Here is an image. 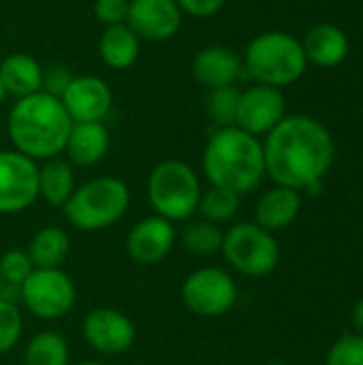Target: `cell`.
Wrapping results in <instances>:
<instances>
[{
	"label": "cell",
	"mask_w": 363,
	"mask_h": 365,
	"mask_svg": "<svg viewBox=\"0 0 363 365\" xmlns=\"http://www.w3.org/2000/svg\"><path fill=\"white\" fill-rule=\"evenodd\" d=\"M265 175L312 197L323 192V180L336 160L332 133L310 115H287L263 137Z\"/></svg>",
	"instance_id": "cell-1"
},
{
	"label": "cell",
	"mask_w": 363,
	"mask_h": 365,
	"mask_svg": "<svg viewBox=\"0 0 363 365\" xmlns=\"http://www.w3.org/2000/svg\"><path fill=\"white\" fill-rule=\"evenodd\" d=\"M73 120L60 98L36 92L17 98L6 118V133L13 150L32 158L49 160L64 152Z\"/></svg>",
	"instance_id": "cell-2"
},
{
	"label": "cell",
	"mask_w": 363,
	"mask_h": 365,
	"mask_svg": "<svg viewBox=\"0 0 363 365\" xmlns=\"http://www.w3.org/2000/svg\"><path fill=\"white\" fill-rule=\"evenodd\" d=\"M201 169L210 186L227 188L244 197L265 178L263 143L237 126L216 128L205 143Z\"/></svg>",
	"instance_id": "cell-3"
},
{
	"label": "cell",
	"mask_w": 363,
	"mask_h": 365,
	"mask_svg": "<svg viewBox=\"0 0 363 365\" xmlns=\"http://www.w3.org/2000/svg\"><path fill=\"white\" fill-rule=\"evenodd\" d=\"M242 68L257 83L282 90L304 77L308 60L297 36L285 30H270L246 45Z\"/></svg>",
	"instance_id": "cell-4"
},
{
	"label": "cell",
	"mask_w": 363,
	"mask_h": 365,
	"mask_svg": "<svg viewBox=\"0 0 363 365\" xmlns=\"http://www.w3.org/2000/svg\"><path fill=\"white\" fill-rule=\"evenodd\" d=\"M131 207V188L116 175H103L77 186L62 205L66 222L83 233H98L113 227Z\"/></svg>",
	"instance_id": "cell-5"
},
{
	"label": "cell",
	"mask_w": 363,
	"mask_h": 365,
	"mask_svg": "<svg viewBox=\"0 0 363 365\" xmlns=\"http://www.w3.org/2000/svg\"><path fill=\"white\" fill-rule=\"evenodd\" d=\"M201 180L197 171L178 158L160 160L148 175L145 195L156 216L169 222H186L197 214L201 199Z\"/></svg>",
	"instance_id": "cell-6"
},
{
	"label": "cell",
	"mask_w": 363,
	"mask_h": 365,
	"mask_svg": "<svg viewBox=\"0 0 363 365\" xmlns=\"http://www.w3.org/2000/svg\"><path fill=\"white\" fill-rule=\"evenodd\" d=\"M220 252L231 269L248 278L270 276L280 263V246L274 233L257 222H235L227 229Z\"/></svg>",
	"instance_id": "cell-7"
},
{
	"label": "cell",
	"mask_w": 363,
	"mask_h": 365,
	"mask_svg": "<svg viewBox=\"0 0 363 365\" xmlns=\"http://www.w3.org/2000/svg\"><path fill=\"white\" fill-rule=\"evenodd\" d=\"M182 304L201 319H218L227 314L240 297L237 282L223 267H199L190 272L180 287Z\"/></svg>",
	"instance_id": "cell-8"
},
{
	"label": "cell",
	"mask_w": 363,
	"mask_h": 365,
	"mask_svg": "<svg viewBox=\"0 0 363 365\" xmlns=\"http://www.w3.org/2000/svg\"><path fill=\"white\" fill-rule=\"evenodd\" d=\"M19 302L41 321H60L75 308L77 289L62 267L34 269L19 287Z\"/></svg>",
	"instance_id": "cell-9"
},
{
	"label": "cell",
	"mask_w": 363,
	"mask_h": 365,
	"mask_svg": "<svg viewBox=\"0 0 363 365\" xmlns=\"http://www.w3.org/2000/svg\"><path fill=\"white\" fill-rule=\"evenodd\" d=\"M39 199V165L17 150H0V214L13 216Z\"/></svg>",
	"instance_id": "cell-10"
},
{
	"label": "cell",
	"mask_w": 363,
	"mask_h": 365,
	"mask_svg": "<svg viewBox=\"0 0 363 365\" xmlns=\"http://www.w3.org/2000/svg\"><path fill=\"white\" fill-rule=\"evenodd\" d=\"M81 336L92 351L105 357H118L133 349L137 340V329L126 312L101 306L83 317Z\"/></svg>",
	"instance_id": "cell-11"
},
{
	"label": "cell",
	"mask_w": 363,
	"mask_h": 365,
	"mask_svg": "<svg viewBox=\"0 0 363 365\" xmlns=\"http://www.w3.org/2000/svg\"><path fill=\"white\" fill-rule=\"evenodd\" d=\"M287 118V98L280 88L255 83L240 94L235 126L255 135L265 137Z\"/></svg>",
	"instance_id": "cell-12"
},
{
	"label": "cell",
	"mask_w": 363,
	"mask_h": 365,
	"mask_svg": "<svg viewBox=\"0 0 363 365\" xmlns=\"http://www.w3.org/2000/svg\"><path fill=\"white\" fill-rule=\"evenodd\" d=\"M178 240L173 222L152 214L135 222L126 235V257L141 267L158 265L169 257Z\"/></svg>",
	"instance_id": "cell-13"
},
{
	"label": "cell",
	"mask_w": 363,
	"mask_h": 365,
	"mask_svg": "<svg viewBox=\"0 0 363 365\" xmlns=\"http://www.w3.org/2000/svg\"><path fill=\"white\" fill-rule=\"evenodd\" d=\"M184 13L175 0H128L126 26L139 41H169L178 34Z\"/></svg>",
	"instance_id": "cell-14"
},
{
	"label": "cell",
	"mask_w": 363,
	"mask_h": 365,
	"mask_svg": "<svg viewBox=\"0 0 363 365\" xmlns=\"http://www.w3.org/2000/svg\"><path fill=\"white\" fill-rule=\"evenodd\" d=\"M60 101L73 124L103 122L113 107V92L96 75H75Z\"/></svg>",
	"instance_id": "cell-15"
},
{
	"label": "cell",
	"mask_w": 363,
	"mask_h": 365,
	"mask_svg": "<svg viewBox=\"0 0 363 365\" xmlns=\"http://www.w3.org/2000/svg\"><path fill=\"white\" fill-rule=\"evenodd\" d=\"M193 77L197 83H201L208 90L233 86L240 75H242V58L225 47V45H210L203 47L195 58H193Z\"/></svg>",
	"instance_id": "cell-16"
},
{
	"label": "cell",
	"mask_w": 363,
	"mask_h": 365,
	"mask_svg": "<svg viewBox=\"0 0 363 365\" xmlns=\"http://www.w3.org/2000/svg\"><path fill=\"white\" fill-rule=\"evenodd\" d=\"M302 212V192L287 188V186H274L267 192L261 195V199L255 205V220L261 229L270 233H278L289 229Z\"/></svg>",
	"instance_id": "cell-17"
},
{
	"label": "cell",
	"mask_w": 363,
	"mask_h": 365,
	"mask_svg": "<svg viewBox=\"0 0 363 365\" xmlns=\"http://www.w3.org/2000/svg\"><path fill=\"white\" fill-rule=\"evenodd\" d=\"M109 152V130L103 122H77L73 124L64 152L73 167H94Z\"/></svg>",
	"instance_id": "cell-18"
},
{
	"label": "cell",
	"mask_w": 363,
	"mask_h": 365,
	"mask_svg": "<svg viewBox=\"0 0 363 365\" xmlns=\"http://www.w3.org/2000/svg\"><path fill=\"white\" fill-rule=\"evenodd\" d=\"M302 45H304L308 64L312 62L321 68H334V66L342 64L351 49L349 36L344 34L342 28H338L334 24L312 26L306 32Z\"/></svg>",
	"instance_id": "cell-19"
},
{
	"label": "cell",
	"mask_w": 363,
	"mask_h": 365,
	"mask_svg": "<svg viewBox=\"0 0 363 365\" xmlns=\"http://www.w3.org/2000/svg\"><path fill=\"white\" fill-rule=\"evenodd\" d=\"M26 252L34 269H58L71 255V235L62 227L47 225L30 237Z\"/></svg>",
	"instance_id": "cell-20"
},
{
	"label": "cell",
	"mask_w": 363,
	"mask_h": 365,
	"mask_svg": "<svg viewBox=\"0 0 363 365\" xmlns=\"http://www.w3.org/2000/svg\"><path fill=\"white\" fill-rule=\"evenodd\" d=\"M0 79L6 94L24 98L43 90V66L28 53H11L0 62Z\"/></svg>",
	"instance_id": "cell-21"
},
{
	"label": "cell",
	"mask_w": 363,
	"mask_h": 365,
	"mask_svg": "<svg viewBox=\"0 0 363 365\" xmlns=\"http://www.w3.org/2000/svg\"><path fill=\"white\" fill-rule=\"evenodd\" d=\"M139 53H141V41L126 24L107 26L103 30L98 38V56L109 68L126 71L139 60Z\"/></svg>",
	"instance_id": "cell-22"
},
{
	"label": "cell",
	"mask_w": 363,
	"mask_h": 365,
	"mask_svg": "<svg viewBox=\"0 0 363 365\" xmlns=\"http://www.w3.org/2000/svg\"><path fill=\"white\" fill-rule=\"evenodd\" d=\"M75 171L66 158H49L39 165V199L51 207H60L75 192Z\"/></svg>",
	"instance_id": "cell-23"
},
{
	"label": "cell",
	"mask_w": 363,
	"mask_h": 365,
	"mask_svg": "<svg viewBox=\"0 0 363 365\" xmlns=\"http://www.w3.org/2000/svg\"><path fill=\"white\" fill-rule=\"evenodd\" d=\"M71 349L62 334L53 329H45L34 334L21 353L24 365H68Z\"/></svg>",
	"instance_id": "cell-24"
},
{
	"label": "cell",
	"mask_w": 363,
	"mask_h": 365,
	"mask_svg": "<svg viewBox=\"0 0 363 365\" xmlns=\"http://www.w3.org/2000/svg\"><path fill=\"white\" fill-rule=\"evenodd\" d=\"M242 205V197L227 190V188H218V186H210L208 190L201 192L199 205H197V214L199 218L214 222L218 227L231 222Z\"/></svg>",
	"instance_id": "cell-25"
},
{
	"label": "cell",
	"mask_w": 363,
	"mask_h": 365,
	"mask_svg": "<svg viewBox=\"0 0 363 365\" xmlns=\"http://www.w3.org/2000/svg\"><path fill=\"white\" fill-rule=\"evenodd\" d=\"M223 237H225V231L223 227L214 225V222H208L203 218H197V220H186L182 233H180V242L182 246L197 255V257H212L216 252H220L223 248Z\"/></svg>",
	"instance_id": "cell-26"
},
{
	"label": "cell",
	"mask_w": 363,
	"mask_h": 365,
	"mask_svg": "<svg viewBox=\"0 0 363 365\" xmlns=\"http://www.w3.org/2000/svg\"><path fill=\"white\" fill-rule=\"evenodd\" d=\"M240 90L235 86H225L210 90L205 98V109L212 118V122L218 128L225 126H235V115H237V103H240Z\"/></svg>",
	"instance_id": "cell-27"
},
{
	"label": "cell",
	"mask_w": 363,
	"mask_h": 365,
	"mask_svg": "<svg viewBox=\"0 0 363 365\" xmlns=\"http://www.w3.org/2000/svg\"><path fill=\"white\" fill-rule=\"evenodd\" d=\"M24 334V317L17 304L0 299V355L11 353Z\"/></svg>",
	"instance_id": "cell-28"
},
{
	"label": "cell",
	"mask_w": 363,
	"mask_h": 365,
	"mask_svg": "<svg viewBox=\"0 0 363 365\" xmlns=\"http://www.w3.org/2000/svg\"><path fill=\"white\" fill-rule=\"evenodd\" d=\"M325 365H363L362 334H347L338 338L325 357Z\"/></svg>",
	"instance_id": "cell-29"
},
{
	"label": "cell",
	"mask_w": 363,
	"mask_h": 365,
	"mask_svg": "<svg viewBox=\"0 0 363 365\" xmlns=\"http://www.w3.org/2000/svg\"><path fill=\"white\" fill-rule=\"evenodd\" d=\"M34 272V265L28 257L26 250H19V248H11L6 252H2L0 257V278L15 284V287H21L24 280Z\"/></svg>",
	"instance_id": "cell-30"
},
{
	"label": "cell",
	"mask_w": 363,
	"mask_h": 365,
	"mask_svg": "<svg viewBox=\"0 0 363 365\" xmlns=\"http://www.w3.org/2000/svg\"><path fill=\"white\" fill-rule=\"evenodd\" d=\"M128 15V0H94V17L107 28L124 24Z\"/></svg>",
	"instance_id": "cell-31"
},
{
	"label": "cell",
	"mask_w": 363,
	"mask_h": 365,
	"mask_svg": "<svg viewBox=\"0 0 363 365\" xmlns=\"http://www.w3.org/2000/svg\"><path fill=\"white\" fill-rule=\"evenodd\" d=\"M73 77H75V75H73L66 66L56 64V66L43 71V92H47V94L60 98V96L64 94V90L68 88V83L73 81Z\"/></svg>",
	"instance_id": "cell-32"
},
{
	"label": "cell",
	"mask_w": 363,
	"mask_h": 365,
	"mask_svg": "<svg viewBox=\"0 0 363 365\" xmlns=\"http://www.w3.org/2000/svg\"><path fill=\"white\" fill-rule=\"evenodd\" d=\"M175 2L184 15H190L195 19H205L216 15L227 0H175Z\"/></svg>",
	"instance_id": "cell-33"
},
{
	"label": "cell",
	"mask_w": 363,
	"mask_h": 365,
	"mask_svg": "<svg viewBox=\"0 0 363 365\" xmlns=\"http://www.w3.org/2000/svg\"><path fill=\"white\" fill-rule=\"evenodd\" d=\"M0 299L17 304L19 302V287H15V284H11V282L0 278Z\"/></svg>",
	"instance_id": "cell-34"
},
{
	"label": "cell",
	"mask_w": 363,
	"mask_h": 365,
	"mask_svg": "<svg viewBox=\"0 0 363 365\" xmlns=\"http://www.w3.org/2000/svg\"><path fill=\"white\" fill-rule=\"evenodd\" d=\"M351 321H353L355 334H362V336H363V297H359V299H357V304L353 306V314H351Z\"/></svg>",
	"instance_id": "cell-35"
},
{
	"label": "cell",
	"mask_w": 363,
	"mask_h": 365,
	"mask_svg": "<svg viewBox=\"0 0 363 365\" xmlns=\"http://www.w3.org/2000/svg\"><path fill=\"white\" fill-rule=\"evenodd\" d=\"M4 96H6V90H4V86H2V79H0V103L4 101Z\"/></svg>",
	"instance_id": "cell-36"
},
{
	"label": "cell",
	"mask_w": 363,
	"mask_h": 365,
	"mask_svg": "<svg viewBox=\"0 0 363 365\" xmlns=\"http://www.w3.org/2000/svg\"><path fill=\"white\" fill-rule=\"evenodd\" d=\"M79 365H105L103 361H83V364H79Z\"/></svg>",
	"instance_id": "cell-37"
},
{
	"label": "cell",
	"mask_w": 363,
	"mask_h": 365,
	"mask_svg": "<svg viewBox=\"0 0 363 365\" xmlns=\"http://www.w3.org/2000/svg\"><path fill=\"white\" fill-rule=\"evenodd\" d=\"M265 365H289V364H285V361H270V364H265Z\"/></svg>",
	"instance_id": "cell-38"
}]
</instances>
